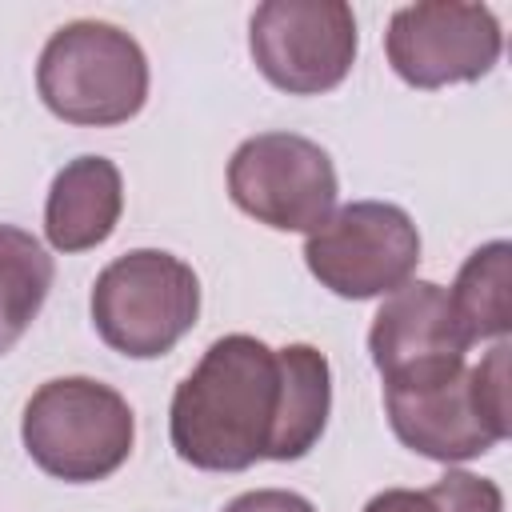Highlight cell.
Here are the masks:
<instances>
[{
  "label": "cell",
  "mask_w": 512,
  "mask_h": 512,
  "mask_svg": "<svg viewBox=\"0 0 512 512\" xmlns=\"http://www.w3.org/2000/svg\"><path fill=\"white\" fill-rule=\"evenodd\" d=\"M276 404V348L248 332L220 336L172 392V448L200 472H244L268 456Z\"/></svg>",
  "instance_id": "6da1fadb"
},
{
  "label": "cell",
  "mask_w": 512,
  "mask_h": 512,
  "mask_svg": "<svg viewBox=\"0 0 512 512\" xmlns=\"http://www.w3.org/2000/svg\"><path fill=\"white\" fill-rule=\"evenodd\" d=\"M384 408L396 440L428 460L460 464L492 452L512 432L508 340H496L476 368L440 360L384 380Z\"/></svg>",
  "instance_id": "7a4b0ae2"
},
{
  "label": "cell",
  "mask_w": 512,
  "mask_h": 512,
  "mask_svg": "<svg viewBox=\"0 0 512 512\" xmlns=\"http://www.w3.org/2000/svg\"><path fill=\"white\" fill-rule=\"evenodd\" d=\"M36 92L52 116L84 128L132 120L148 100V56L116 24L72 20L36 60Z\"/></svg>",
  "instance_id": "3957f363"
},
{
  "label": "cell",
  "mask_w": 512,
  "mask_h": 512,
  "mask_svg": "<svg viewBox=\"0 0 512 512\" xmlns=\"http://www.w3.org/2000/svg\"><path fill=\"white\" fill-rule=\"evenodd\" d=\"M20 436L40 472L64 484H96L132 456L136 420L116 388L92 376H56L28 396Z\"/></svg>",
  "instance_id": "277c9868"
},
{
  "label": "cell",
  "mask_w": 512,
  "mask_h": 512,
  "mask_svg": "<svg viewBox=\"0 0 512 512\" xmlns=\"http://www.w3.org/2000/svg\"><path fill=\"white\" fill-rule=\"evenodd\" d=\"M200 316V280L192 264L164 248L116 256L92 284V324L100 340L132 360L172 352Z\"/></svg>",
  "instance_id": "5b68a950"
},
{
  "label": "cell",
  "mask_w": 512,
  "mask_h": 512,
  "mask_svg": "<svg viewBox=\"0 0 512 512\" xmlns=\"http://www.w3.org/2000/svg\"><path fill=\"white\" fill-rule=\"evenodd\" d=\"M304 264L340 300H372L412 280L420 232L400 204L352 200L304 240Z\"/></svg>",
  "instance_id": "8992f818"
},
{
  "label": "cell",
  "mask_w": 512,
  "mask_h": 512,
  "mask_svg": "<svg viewBox=\"0 0 512 512\" xmlns=\"http://www.w3.org/2000/svg\"><path fill=\"white\" fill-rule=\"evenodd\" d=\"M336 164L300 132L248 136L228 160L232 204L276 232H312L336 208Z\"/></svg>",
  "instance_id": "52a82bcc"
},
{
  "label": "cell",
  "mask_w": 512,
  "mask_h": 512,
  "mask_svg": "<svg viewBox=\"0 0 512 512\" xmlns=\"http://www.w3.org/2000/svg\"><path fill=\"white\" fill-rule=\"evenodd\" d=\"M356 16L344 0H264L248 20L260 76L288 96H320L356 64Z\"/></svg>",
  "instance_id": "ba28073f"
},
{
  "label": "cell",
  "mask_w": 512,
  "mask_h": 512,
  "mask_svg": "<svg viewBox=\"0 0 512 512\" xmlns=\"http://www.w3.org/2000/svg\"><path fill=\"white\" fill-rule=\"evenodd\" d=\"M504 36L488 4L420 0L392 12L384 32V56L392 72L412 88H448L488 76L500 60Z\"/></svg>",
  "instance_id": "9c48e42d"
},
{
  "label": "cell",
  "mask_w": 512,
  "mask_h": 512,
  "mask_svg": "<svg viewBox=\"0 0 512 512\" xmlns=\"http://www.w3.org/2000/svg\"><path fill=\"white\" fill-rule=\"evenodd\" d=\"M468 348L472 340L452 312L448 288L432 280H404L384 296L368 328V352L384 380L440 360H464Z\"/></svg>",
  "instance_id": "30bf717a"
},
{
  "label": "cell",
  "mask_w": 512,
  "mask_h": 512,
  "mask_svg": "<svg viewBox=\"0 0 512 512\" xmlns=\"http://www.w3.org/2000/svg\"><path fill=\"white\" fill-rule=\"evenodd\" d=\"M124 212V180L108 156L68 160L44 200V236L56 252H88L104 244Z\"/></svg>",
  "instance_id": "8fae6325"
},
{
  "label": "cell",
  "mask_w": 512,
  "mask_h": 512,
  "mask_svg": "<svg viewBox=\"0 0 512 512\" xmlns=\"http://www.w3.org/2000/svg\"><path fill=\"white\" fill-rule=\"evenodd\" d=\"M276 360H280V404L264 460H300L320 444L328 428L332 368L324 352L312 344H284L276 348Z\"/></svg>",
  "instance_id": "7c38bea8"
},
{
  "label": "cell",
  "mask_w": 512,
  "mask_h": 512,
  "mask_svg": "<svg viewBox=\"0 0 512 512\" xmlns=\"http://www.w3.org/2000/svg\"><path fill=\"white\" fill-rule=\"evenodd\" d=\"M452 312L464 336L476 340H504L512 328V244L488 240L480 244L456 272L448 288Z\"/></svg>",
  "instance_id": "4fadbf2b"
},
{
  "label": "cell",
  "mask_w": 512,
  "mask_h": 512,
  "mask_svg": "<svg viewBox=\"0 0 512 512\" xmlns=\"http://www.w3.org/2000/svg\"><path fill=\"white\" fill-rule=\"evenodd\" d=\"M52 276L56 264L44 244L16 224H0V356L12 352L28 324L40 316L52 292Z\"/></svg>",
  "instance_id": "5bb4252c"
},
{
  "label": "cell",
  "mask_w": 512,
  "mask_h": 512,
  "mask_svg": "<svg viewBox=\"0 0 512 512\" xmlns=\"http://www.w3.org/2000/svg\"><path fill=\"white\" fill-rule=\"evenodd\" d=\"M444 512H504V492L488 476H472L460 468H448L432 488H428Z\"/></svg>",
  "instance_id": "9a60e30c"
},
{
  "label": "cell",
  "mask_w": 512,
  "mask_h": 512,
  "mask_svg": "<svg viewBox=\"0 0 512 512\" xmlns=\"http://www.w3.org/2000/svg\"><path fill=\"white\" fill-rule=\"evenodd\" d=\"M224 512H316V508L300 492H288V488H256V492H244V496L228 500Z\"/></svg>",
  "instance_id": "2e32d148"
},
{
  "label": "cell",
  "mask_w": 512,
  "mask_h": 512,
  "mask_svg": "<svg viewBox=\"0 0 512 512\" xmlns=\"http://www.w3.org/2000/svg\"><path fill=\"white\" fill-rule=\"evenodd\" d=\"M364 512H444V508L428 488H420V492L416 488H384L364 504Z\"/></svg>",
  "instance_id": "e0dca14e"
}]
</instances>
